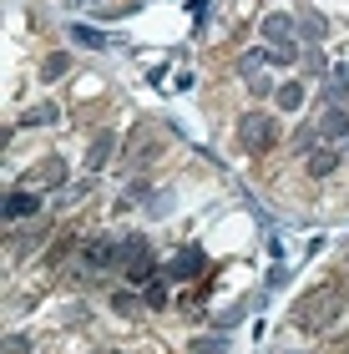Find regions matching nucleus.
<instances>
[{
  "label": "nucleus",
  "mask_w": 349,
  "mask_h": 354,
  "mask_svg": "<svg viewBox=\"0 0 349 354\" xmlns=\"http://www.w3.org/2000/svg\"><path fill=\"white\" fill-rule=\"evenodd\" d=\"M349 137V111L344 106H329L319 117V142H344Z\"/></svg>",
  "instance_id": "nucleus-5"
},
{
  "label": "nucleus",
  "mask_w": 349,
  "mask_h": 354,
  "mask_svg": "<svg viewBox=\"0 0 349 354\" xmlns=\"http://www.w3.org/2000/svg\"><path fill=\"white\" fill-rule=\"evenodd\" d=\"M263 61H268V51H248L243 61H238V71H243V76H248V71H258V66H263Z\"/></svg>",
  "instance_id": "nucleus-17"
},
{
  "label": "nucleus",
  "mask_w": 349,
  "mask_h": 354,
  "mask_svg": "<svg viewBox=\"0 0 349 354\" xmlns=\"http://www.w3.org/2000/svg\"><path fill=\"white\" fill-rule=\"evenodd\" d=\"M97 354H117V349H97Z\"/></svg>",
  "instance_id": "nucleus-20"
},
{
  "label": "nucleus",
  "mask_w": 349,
  "mask_h": 354,
  "mask_svg": "<svg viewBox=\"0 0 349 354\" xmlns=\"http://www.w3.org/2000/svg\"><path fill=\"white\" fill-rule=\"evenodd\" d=\"M238 137H243L248 152H268V147H274V137H279V122L268 117V111H248V117L238 122Z\"/></svg>",
  "instance_id": "nucleus-1"
},
{
  "label": "nucleus",
  "mask_w": 349,
  "mask_h": 354,
  "mask_svg": "<svg viewBox=\"0 0 349 354\" xmlns=\"http://www.w3.org/2000/svg\"><path fill=\"white\" fill-rule=\"evenodd\" d=\"M71 41L86 46V51H102V46H106V36H102V30H91V26H71Z\"/></svg>",
  "instance_id": "nucleus-10"
},
{
  "label": "nucleus",
  "mask_w": 349,
  "mask_h": 354,
  "mask_svg": "<svg viewBox=\"0 0 349 354\" xmlns=\"http://www.w3.org/2000/svg\"><path fill=\"white\" fill-rule=\"evenodd\" d=\"M56 117H61V111H56L51 102H46V106H36V111L26 117V127H46V122H56Z\"/></svg>",
  "instance_id": "nucleus-16"
},
{
  "label": "nucleus",
  "mask_w": 349,
  "mask_h": 354,
  "mask_svg": "<svg viewBox=\"0 0 349 354\" xmlns=\"http://www.w3.org/2000/svg\"><path fill=\"white\" fill-rule=\"evenodd\" d=\"M304 36L309 41H324V21H319V15H309V21H304Z\"/></svg>",
  "instance_id": "nucleus-19"
},
{
  "label": "nucleus",
  "mask_w": 349,
  "mask_h": 354,
  "mask_svg": "<svg viewBox=\"0 0 349 354\" xmlns=\"http://www.w3.org/2000/svg\"><path fill=\"white\" fill-rule=\"evenodd\" d=\"M339 167V157L329 152V147H319V152H309V177H329Z\"/></svg>",
  "instance_id": "nucleus-9"
},
{
  "label": "nucleus",
  "mask_w": 349,
  "mask_h": 354,
  "mask_svg": "<svg viewBox=\"0 0 349 354\" xmlns=\"http://www.w3.org/2000/svg\"><path fill=\"white\" fill-rule=\"evenodd\" d=\"M193 354H228V339H218V334H202V339H193Z\"/></svg>",
  "instance_id": "nucleus-14"
},
{
  "label": "nucleus",
  "mask_w": 349,
  "mask_h": 354,
  "mask_svg": "<svg viewBox=\"0 0 349 354\" xmlns=\"http://www.w3.org/2000/svg\"><path fill=\"white\" fill-rule=\"evenodd\" d=\"M112 304H117V314H137V294H112Z\"/></svg>",
  "instance_id": "nucleus-18"
},
{
  "label": "nucleus",
  "mask_w": 349,
  "mask_h": 354,
  "mask_svg": "<svg viewBox=\"0 0 349 354\" xmlns=\"http://www.w3.org/2000/svg\"><path fill=\"white\" fill-rule=\"evenodd\" d=\"M66 71H71V56H46V61H41V76H46V82H61Z\"/></svg>",
  "instance_id": "nucleus-11"
},
{
  "label": "nucleus",
  "mask_w": 349,
  "mask_h": 354,
  "mask_svg": "<svg viewBox=\"0 0 349 354\" xmlns=\"http://www.w3.org/2000/svg\"><path fill=\"white\" fill-rule=\"evenodd\" d=\"M82 263L86 268H112V263H122V243L117 238H91L82 248Z\"/></svg>",
  "instance_id": "nucleus-4"
},
{
  "label": "nucleus",
  "mask_w": 349,
  "mask_h": 354,
  "mask_svg": "<svg viewBox=\"0 0 349 354\" xmlns=\"http://www.w3.org/2000/svg\"><path fill=\"white\" fill-rule=\"evenodd\" d=\"M142 304H147V309H162V304H167V288L147 279V288H142Z\"/></svg>",
  "instance_id": "nucleus-15"
},
{
  "label": "nucleus",
  "mask_w": 349,
  "mask_h": 354,
  "mask_svg": "<svg viewBox=\"0 0 349 354\" xmlns=\"http://www.w3.org/2000/svg\"><path fill=\"white\" fill-rule=\"evenodd\" d=\"M36 213H41L36 192H10V198H6V223H26V218H36Z\"/></svg>",
  "instance_id": "nucleus-6"
},
{
  "label": "nucleus",
  "mask_w": 349,
  "mask_h": 354,
  "mask_svg": "<svg viewBox=\"0 0 349 354\" xmlns=\"http://www.w3.org/2000/svg\"><path fill=\"white\" fill-rule=\"evenodd\" d=\"M202 268H208L202 248H178V253H172V259L162 263V279H172V283H187V279H198Z\"/></svg>",
  "instance_id": "nucleus-2"
},
{
  "label": "nucleus",
  "mask_w": 349,
  "mask_h": 354,
  "mask_svg": "<svg viewBox=\"0 0 349 354\" xmlns=\"http://www.w3.org/2000/svg\"><path fill=\"white\" fill-rule=\"evenodd\" d=\"M258 30H263V41H274V46H279V41H289L294 21H289V15H279V10H274V15H263V26H258Z\"/></svg>",
  "instance_id": "nucleus-7"
},
{
  "label": "nucleus",
  "mask_w": 349,
  "mask_h": 354,
  "mask_svg": "<svg viewBox=\"0 0 349 354\" xmlns=\"http://www.w3.org/2000/svg\"><path fill=\"white\" fill-rule=\"evenodd\" d=\"M268 61H274V66H294V61H299V46H294V41H279L274 51H268Z\"/></svg>",
  "instance_id": "nucleus-13"
},
{
  "label": "nucleus",
  "mask_w": 349,
  "mask_h": 354,
  "mask_svg": "<svg viewBox=\"0 0 349 354\" xmlns=\"http://www.w3.org/2000/svg\"><path fill=\"white\" fill-rule=\"evenodd\" d=\"M329 314H334V299L329 294H309L304 304L294 309V319H299V329H314V324H329Z\"/></svg>",
  "instance_id": "nucleus-3"
},
{
  "label": "nucleus",
  "mask_w": 349,
  "mask_h": 354,
  "mask_svg": "<svg viewBox=\"0 0 349 354\" xmlns=\"http://www.w3.org/2000/svg\"><path fill=\"white\" fill-rule=\"evenodd\" d=\"M106 157H112V137H97V142H91V152H86V167L97 172V167L106 162Z\"/></svg>",
  "instance_id": "nucleus-12"
},
{
  "label": "nucleus",
  "mask_w": 349,
  "mask_h": 354,
  "mask_svg": "<svg viewBox=\"0 0 349 354\" xmlns=\"http://www.w3.org/2000/svg\"><path fill=\"white\" fill-rule=\"evenodd\" d=\"M274 96H279V111H299V106H304V86H299V82H283Z\"/></svg>",
  "instance_id": "nucleus-8"
},
{
  "label": "nucleus",
  "mask_w": 349,
  "mask_h": 354,
  "mask_svg": "<svg viewBox=\"0 0 349 354\" xmlns=\"http://www.w3.org/2000/svg\"><path fill=\"white\" fill-rule=\"evenodd\" d=\"M344 304H349V294H344Z\"/></svg>",
  "instance_id": "nucleus-21"
}]
</instances>
